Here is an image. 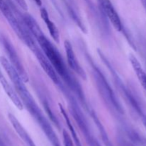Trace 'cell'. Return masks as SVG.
<instances>
[{"label": "cell", "instance_id": "6da1fadb", "mask_svg": "<svg viewBox=\"0 0 146 146\" xmlns=\"http://www.w3.org/2000/svg\"><path fill=\"white\" fill-rule=\"evenodd\" d=\"M0 63L12 82L14 89L16 90L20 99L21 100L24 107H26L29 113L32 115V117H34L36 121L41 126V129L46 134L48 141L51 142V145L52 146H61L58 137L56 136L48 121L37 106L34 98L31 96V94L24 84L25 82L21 78L17 70L14 68L6 57L0 56Z\"/></svg>", "mask_w": 146, "mask_h": 146}, {"label": "cell", "instance_id": "7a4b0ae2", "mask_svg": "<svg viewBox=\"0 0 146 146\" xmlns=\"http://www.w3.org/2000/svg\"><path fill=\"white\" fill-rule=\"evenodd\" d=\"M0 42L5 49L7 54L8 55L9 58V62L11 63V65L17 70V71L19 74L23 81L25 83L28 82L29 77L27 71H26L24 65L22 64L19 56L17 54V51H16L15 48H14L11 43L9 41L8 38H6L5 36L1 34H0Z\"/></svg>", "mask_w": 146, "mask_h": 146}, {"label": "cell", "instance_id": "3957f363", "mask_svg": "<svg viewBox=\"0 0 146 146\" xmlns=\"http://www.w3.org/2000/svg\"><path fill=\"white\" fill-rule=\"evenodd\" d=\"M29 48L34 54L36 58H37V60H38V62H39L40 65L41 66L42 68L44 69V71H45L46 74L48 75V76L52 80V81L54 84H57V85H59L61 81H60L59 78H58V74H57L56 71H55L54 67L52 66L51 64L50 63V61H48V59L47 58V57L46 56V55L44 54V53L43 52L42 50L40 49V48H38V46L36 45V44H34V45L31 46Z\"/></svg>", "mask_w": 146, "mask_h": 146}, {"label": "cell", "instance_id": "277c9868", "mask_svg": "<svg viewBox=\"0 0 146 146\" xmlns=\"http://www.w3.org/2000/svg\"><path fill=\"white\" fill-rule=\"evenodd\" d=\"M100 7L113 26L114 29L118 31H123V24L118 12L114 8L110 0H98Z\"/></svg>", "mask_w": 146, "mask_h": 146}, {"label": "cell", "instance_id": "5b68a950", "mask_svg": "<svg viewBox=\"0 0 146 146\" xmlns=\"http://www.w3.org/2000/svg\"><path fill=\"white\" fill-rule=\"evenodd\" d=\"M64 48H65L66 54L67 63H68V66L76 74H78L81 78H83L84 80H86V74L84 69L81 66L80 63L78 62L76 56L75 54V52L74 51V48L72 47V45H71L70 41H68V40H66L64 41Z\"/></svg>", "mask_w": 146, "mask_h": 146}, {"label": "cell", "instance_id": "8992f818", "mask_svg": "<svg viewBox=\"0 0 146 146\" xmlns=\"http://www.w3.org/2000/svg\"><path fill=\"white\" fill-rule=\"evenodd\" d=\"M0 84H1L4 91L6 92L7 95L8 96L9 98L12 101L14 106L19 110H21H21L24 109V105H23L22 102H21V100L20 99L18 94L15 91V89L10 85V84L7 81L6 77L4 76V74L1 71V68H0Z\"/></svg>", "mask_w": 146, "mask_h": 146}, {"label": "cell", "instance_id": "52a82bcc", "mask_svg": "<svg viewBox=\"0 0 146 146\" xmlns=\"http://www.w3.org/2000/svg\"><path fill=\"white\" fill-rule=\"evenodd\" d=\"M8 118L9 120L10 123H11V125H12V126L14 127L16 132L18 133V135H19L20 138L24 141V143H25L28 146H36L34 143L33 142V141L31 140V137H30L29 135L28 134V133L26 131V130L24 129V127L21 125V123H20L19 121L17 120V118L11 113L8 114Z\"/></svg>", "mask_w": 146, "mask_h": 146}, {"label": "cell", "instance_id": "ba28073f", "mask_svg": "<svg viewBox=\"0 0 146 146\" xmlns=\"http://www.w3.org/2000/svg\"><path fill=\"white\" fill-rule=\"evenodd\" d=\"M40 14H41V19H42L43 21L45 22L46 25L47 29H48V31H49L50 34H51V38L54 39V41H56V43L59 44L60 42L59 31H58L56 26L54 24V23L53 22V21L51 20V19L49 18L48 11H46V9L45 8H41V9H40Z\"/></svg>", "mask_w": 146, "mask_h": 146}, {"label": "cell", "instance_id": "9c48e42d", "mask_svg": "<svg viewBox=\"0 0 146 146\" xmlns=\"http://www.w3.org/2000/svg\"><path fill=\"white\" fill-rule=\"evenodd\" d=\"M129 60L131 65H132L134 71L136 74L137 78L139 80L143 88L146 91V73L143 68L141 63L137 59L136 57L134 56L133 55L130 56Z\"/></svg>", "mask_w": 146, "mask_h": 146}, {"label": "cell", "instance_id": "30bf717a", "mask_svg": "<svg viewBox=\"0 0 146 146\" xmlns=\"http://www.w3.org/2000/svg\"><path fill=\"white\" fill-rule=\"evenodd\" d=\"M59 108H60V111H61V114H62L63 116H64V118H65V121H66V124L68 125V128H69L70 131H71V135H72L73 139H74V143H75L76 145V146H82V145H81V142H80L79 139H78V136H77V134H76V133L75 130H74V128L73 127L72 124H71V121H70L69 118H68V114H67V113L66 112L65 109L63 108V106L61 105V104H59Z\"/></svg>", "mask_w": 146, "mask_h": 146}, {"label": "cell", "instance_id": "8fae6325", "mask_svg": "<svg viewBox=\"0 0 146 146\" xmlns=\"http://www.w3.org/2000/svg\"><path fill=\"white\" fill-rule=\"evenodd\" d=\"M63 141H64V146H74L71 136L66 130L63 131Z\"/></svg>", "mask_w": 146, "mask_h": 146}, {"label": "cell", "instance_id": "7c38bea8", "mask_svg": "<svg viewBox=\"0 0 146 146\" xmlns=\"http://www.w3.org/2000/svg\"><path fill=\"white\" fill-rule=\"evenodd\" d=\"M15 1L18 4V5L22 9H24V11H27L28 10V6H27V4L25 0H15Z\"/></svg>", "mask_w": 146, "mask_h": 146}, {"label": "cell", "instance_id": "4fadbf2b", "mask_svg": "<svg viewBox=\"0 0 146 146\" xmlns=\"http://www.w3.org/2000/svg\"><path fill=\"white\" fill-rule=\"evenodd\" d=\"M142 120H143V125H145L146 128V115H142Z\"/></svg>", "mask_w": 146, "mask_h": 146}, {"label": "cell", "instance_id": "5bb4252c", "mask_svg": "<svg viewBox=\"0 0 146 146\" xmlns=\"http://www.w3.org/2000/svg\"><path fill=\"white\" fill-rule=\"evenodd\" d=\"M34 1H35V3L38 6H41V0H34Z\"/></svg>", "mask_w": 146, "mask_h": 146}, {"label": "cell", "instance_id": "9a60e30c", "mask_svg": "<svg viewBox=\"0 0 146 146\" xmlns=\"http://www.w3.org/2000/svg\"><path fill=\"white\" fill-rule=\"evenodd\" d=\"M141 2H142L143 6V7L145 8L146 11V0H141Z\"/></svg>", "mask_w": 146, "mask_h": 146}, {"label": "cell", "instance_id": "2e32d148", "mask_svg": "<svg viewBox=\"0 0 146 146\" xmlns=\"http://www.w3.org/2000/svg\"><path fill=\"white\" fill-rule=\"evenodd\" d=\"M0 146H5V145L4 144V143H3L2 141L1 140V138H0Z\"/></svg>", "mask_w": 146, "mask_h": 146}]
</instances>
